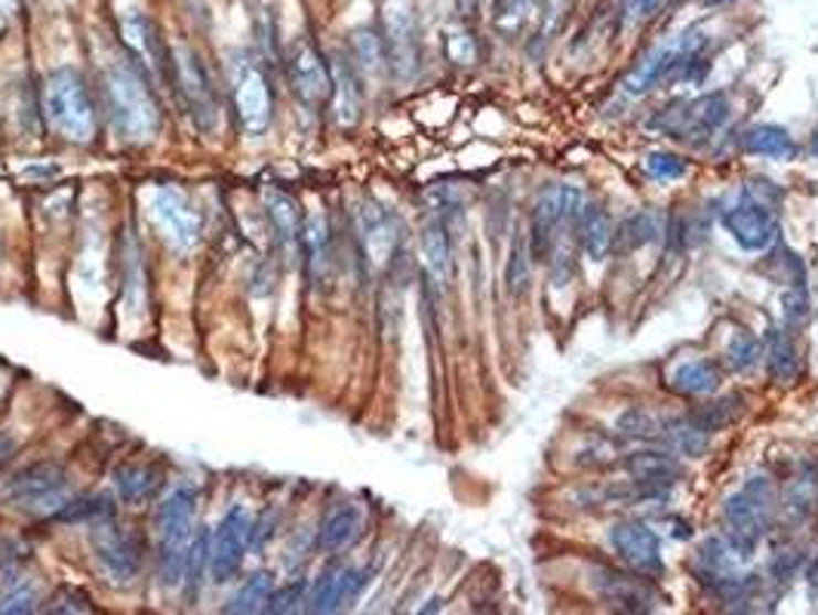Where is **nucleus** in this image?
Here are the masks:
<instances>
[{"instance_id": "f257e3e1", "label": "nucleus", "mask_w": 818, "mask_h": 615, "mask_svg": "<svg viewBox=\"0 0 818 615\" xmlns=\"http://www.w3.org/2000/svg\"><path fill=\"white\" fill-rule=\"evenodd\" d=\"M102 96L108 108V120L120 142L148 145L160 132V105L148 84V72L136 59H111L102 72Z\"/></svg>"}, {"instance_id": "f03ea898", "label": "nucleus", "mask_w": 818, "mask_h": 615, "mask_svg": "<svg viewBox=\"0 0 818 615\" xmlns=\"http://www.w3.org/2000/svg\"><path fill=\"white\" fill-rule=\"evenodd\" d=\"M198 489L176 487L160 501L155 530H158V575L163 587L185 585L188 554L194 542Z\"/></svg>"}, {"instance_id": "7ed1b4c3", "label": "nucleus", "mask_w": 818, "mask_h": 615, "mask_svg": "<svg viewBox=\"0 0 818 615\" xmlns=\"http://www.w3.org/2000/svg\"><path fill=\"white\" fill-rule=\"evenodd\" d=\"M43 115L62 139L86 145L96 132V108L89 86L74 68H56L43 81Z\"/></svg>"}, {"instance_id": "20e7f679", "label": "nucleus", "mask_w": 818, "mask_h": 615, "mask_svg": "<svg viewBox=\"0 0 818 615\" xmlns=\"http://www.w3.org/2000/svg\"><path fill=\"white\" fill-rule=\"evenodd\" d=\"M775 515V487L766 477L747 480L739 492L723 501V520H726V539L742 560L754 558L757 544L769 530Z\"/></svg>"}, {"instance_id": "39448f33", "label": "nucleus", "mask_w": 818, "mask_h": 615, "mask_svg": "<svg viewBox=\"0 0 818 615\" xmlns=\"http://www.w3.org/2000/svg\"><path fill=\"white\" fill-rule=\"evenodd\" d=\"M7 499L25 515L59 517V511L72 501V480L56 462H38L10 480Z\"/></svg>"}, {"instance_id": "423d86ee", "label": "nucleus", "mask_w": 818, "mask_h": 615, "mask_svg": "<svg viewBox=\"0 0 818 615\" xmlns=\"http://www.w3.org/2000/svg\"><path fill=\"white\" fill-rule=\"evenodd\" d=\"M231 102H234L237 124L246 136H262L272 127V81L256 59L246 53H237L231 62Z\"/></svg>"}, {"instance_id": "0eeeda50", "label": "nucleus", "mask_w": 818, "mask_h": 615, "mask_svg": "<svg viewBox=\"0 0 818 615\" xmlns=\"http://www.w3.org/2000/svg\"><path fill=\"white\" fill-rule=\"evenodd\" d=\"M730 120V99L723 93H704L699 99L683 102L674 108H665L652 127H661L677 139L692 145H704L711 136H718L720 129Z\"/></svg>"}, {"instance_id": "6e6552de", "label": "nucleus", "mask_w": 818, "mask_h": 615, "mask_svg": "<svg viewBox=\"0 0 818 615\" xmlns=\"http://www.w3.org/2000/svg\"><path fill=\"white\" fill-rule=\"evenodd\" d=\"M253 539V517L244 505H231L219 527L210 536V579L215 585H229L244 566Z\"/></svg>"}, {"instance_id": "1a4fd4ad", "label": "nucleus", "mask_w": 818, "mask_h": 615, "mask_svg": "<svg viewBox=\"0 0 818 615\" xmlns=\"http://www.w3.org/2000/svg\"><path fill=\"white\" fill-rule=\"evenodd\" d=\"M176 86H179V96L185 102L188 117L194 120V127L201 132H213L219 127V96H215L213 77L206 72L203 59L194 50H179L176 56Z\"/></svg>"}, {"instance_id": "9d476101", "label": "nucleus", "mask_w": 818, "mask_h": 615, "mask_svg": "<svg viewBox=\"0 0 818 615\" xmlns=\"http://www.w3.org/2000/svg\"><path fill=\"white\" fill-rule=\"evenodd\" d=\"M148 206L163 231L167 244L179 253L194 250L201 241V213L179 185H158L148 194Z\"/></svg>"}, {"instance_id": "9b49d317", "label": "nucleus", "mask_w": 818, "mask_h": 615, "mask_svg": "<svg viewBox=\"0 0 818 615\" xmlns=\"http://www.w3.org/2000/svg\"><path fill=\"white\" fill-rule=\"evenodd\" d=\"M120 41L127 46L129 56L148 72V77L176 81V56L170 53V46H167L151 15L139 13V10L124 13V19H120Z\"/></svg>"}, {"instance_id": "f8f14e48", "label": "nucleus", "mask_w": 818, "mask_h": 615, "mask_svg": "<svg viewBox=\"0 0 818 615\" xmlns=\"http://www.w3.org/2000/svg\"><path fill=\"white\" fill-rule=\"evenodd\" d=\"M578 215V194L570 185H551L545 188L535 206H532V222H530V250L532 258H551L554 246L563 225Z\"/></svg>"}, {"instance_id": "ddd939ff", "label": "nucleus", "mask_w": 818, "mask_h": 615, "mask_svg": "<svg viewBox=\"0 0 818 615\" xmlns=\"http://www.w3.org/2000/svg\"><path fill=\"white\" fill-rule=\"evenodd\" d=\"M382 25H385V56L387 68L397 74L401 81H410L418 72V29L416 13L410 0H387L382 10Z\"/></svg>"}, {"instance_id": "4468645a", "label": "nucleus", "mask_w": 818, "mask_h": 615, "mask_svg": "<svg viewBox=\"0 0 818 615\" xmlns=\"http://www.w3.org/2000/svg\"><path fill=\"white\" fill-rule=\"evenodd\" d=\"M591 585L597 591V597L603 603H609L618 613H652L659 609L665 597L659 594V587L649 582V575L644 573H618L609 566H597L591 573Z\"/></svg>"}, {"instance_id": "2eb2a0df", "label": "nucleus", "mask_w": 818, "mask_h": 615, "mask_svg": "<svg viewBox=\"0 0 818 615\" xmlns=\"http://www.w3.org/2000/svg\"><path fill=\"white\" fill-rule=\"evenodd\" d=\"M93 551L111 582H132L142 570L139 542L115 523V517H105L93 523Z\"/></svg>"}, {"instance_id": "dca6fc26", "label": "nucleus", "mask_w": 818, "mask_h": 615, "mask_svg": "<svg viewBox=\"0 0 818 615\" xmlns=\"http://www.w3.org/2000/svg\"><path fill=\"white\" fill-rule=\"evenodd\" d=\"M358 234L363 256L373 268H385V265L394 262L397 246H401V225L385 206H379L373 201L363 203L358 210Z\"/></svg>"}, {"instance_id": "f3484780", "label": "nucleus", "mask_w": 818, "mask_h": 615, "mask_svg": "<svg viewBox=\"0 0 818 615\" xmlns=\"http://www.w3.org/2000/svg\"><path fill=\"white\" fill-rule=\"evenodd\" d=\"M723 229L730 231L732 241L742 246V250L757 253V250H766L775 241L778 219H775L773 206L747 198V201L735 203V206H730L723 213Z\"/></svg>"}, {"instance_id": "a211bd4d", "label": "nucleus", "mask_w": 818, "mask_h": 615, "mask_svg": "<svg viewBox=\"0 0 818 615\" xmlns=\"http://www.w3.org/2000/svg\"><path fill=\"white\" fill-rule=\"evenodd\" d=\"M609 542L616 548V554L634 573H644L649 579H659L665 563H661V542L656 530H649L646 523H637V520H625V523H616L609 530Z\"/></svg>"}, {"instance_id": "6ab92c4d", "label": "nucleus", "mask_w": 818, "mask_h": 615, "mask_svg": "<svg viewBox=\"0 0 818 615\" xmlns=\"http://www.w3.org/2000/svg\"><path fill=\"white\" fill-rule=\"evenodd\" d=\"M289 84L296 89L308 108H317L332 96V74L330 65L317 53L308 41L296 43V50L289 53Z\"/></svg>"}, {"instance_id": "aec40b11", "label": "nucleus", "mask_w": 818, "mask_h": 615, "mask_svg": "<svg viewBox=\"0 0 818 615\" xmlns=\"http://www.w3.org/2000/svg\"><path fill=\"white\" fill-rule=\"evenodd\" d=\"M366 582H370L366 573H358V570L344 566V563H332V566H327L323 573L317 575V582L308 591L305 613H336L348 601H354Z\"/></svg>"}, {"instance_id": "412c9836", "label": "nucleus", "mask_w": 818, "mask_h": 615, "mask_svg": "<svg viewBox=\"0 0 818 615\" xmlns=\"http://www.w3.org/2000/svg\"><path fill=\"white\" fill-rule=\"evenodd\" d=\"M332 74V117L339 127H354L360 120V108H363V89H360L358 65L342 53H336L330 62Z\"/></svg>"}, {"instance_id": "4be33fe9", "label": "nucleus", "mask_w": 818, "mask_h": 615, "mask_svg": "<svg viewBox=\"0 0 818 615\" xmlns=\"http://www.w3.org/2000/svg\"><path fill=\"white\" fill-rule=\"evenodd\" d=\"M301 250L308 258V274L315 287H330L336 274V253H332V234L327 215H308L301 225Z\"/></svg>"}, {"instance_id": "5701e85b", "label": "nucleus", "mask_w": 818, "mask_h": 615, "mask_svg": "<svg viewBox=\"0 0 818 615\" xmlns=\"http://www.w3.org/2000/svg\"><path fill=\"white\" fill-rule=\"evenodd\" d=\"M625 471L631 474L634 480H640V484L671 492V487L687 474V468L674 456V449L671 453H665V449H637V453L625 458Z\"/></svg>"}, {"instance_id": "b1692460", "label": "nucleus", "mask_w": 818, "mask_h": 615, "mask_svg": "<svg viewBox=\"0 0 818 615\" xmlns=\"http://www.w3.org/2000/svg\"><path fill=\"white\" fill-rule=\"evenodd\" d=\"M575 229H578V241L585 246L591 262H603L613 253L618 229L603 203H585L575 215Z\"/></svg>"}, {"instance_id": "393cba45", "label": "nucleus", "mask_w": 818, "mask_h": 615, "mask_svg": "<svg viewBox=\"0 0 818 615\" xmlns=\"http://www.w3.org/2000/svg\"><path fill=\"white\" fill-rule=\"evenodd\" d=\"M418 253H422V265L428 280L437 289H446L449 274H453V250H449V237L440 219L428 222L422 234H418Z\"/></svg>"}, {"instance_id": "a878e982", "label": "nucleus", "mask_w": 818, "mask_h": 615, "mask_svg": "<svg viewBox=\"0 0 818 615\" xmlns=\"http://www.w3.org/2000/svg\"><path fill=\"white\" fill-rule=\"evenodd\" d=\"M363 532V511L358 505L344 501V505H336L327 520L320 523L317 530V548L327 551V554H336V551H344L348 544L358 542V536Z\"/></svg>"}, {"instance_id": "bb28decb", "label": "nucleus", "mask_w": 818, "mask_h": 615, "mask_svg": "<svg viewBox=\"0 0 818 615\" xmlns=\"http://www.w3.org/2000/svg\"><path fill=\"white\" fill-rule=\"evenodd\" d=\"M739 563L742 558L735 554V548L730 544L726 536H711L704 539L702 548H699V558H695V570L702 575L704 585H720L732 575H739Z\"/></svg>"}, {"instance_id": "cd10ccee", "label": "nucleus", "mask_w": 818, "mask_h": 615, "mask_svg": "<svg viewBox=\"0 0 818 615\" xmlns=\"http://www.w3.org/2000/svg\"><path fill=\"white\" fill-rule=\"evenodd\" d=\"M723 382V370L718 360H687L671 372V388L683 397H708L714 394Z\"/></svg>"}, {"instance_id": "c85d7f7f", "label": "nucleus", "mask_w": 818, "mask_h": 615, "mask_svg": "<svg viewBox=\"0 0 818 615\" xmlns=\"http://www.w3.org/2000/svg\"><path fill=\"white\" fill-rule=\"evenodd\" d=\"M265 213L272 219L274 234L280 237L284 246H296L301 244V225H305V215H301L299 201L293 194H284V191H265Z\"/></svg>"}, {"instance_id": "c756f323", "label": "nucleus", "mask_w": 818, "mask_h": 615, "mask_svg": "<svg viewBox=\"0 0 818 615\" xmlns=\"http://www.w3.org/2000/svg\"><path fill=\"white\" fill-rule=\"evenodd\" d=\"M763 344H766V370H769V375L778 385H790L800 375V354H797V344L790 339V332L769 327Z\"/></svg>"}, {"instance_id": "7c9ffc66", "label": "nucleus", "mask_w": 818, "mask_h": 615, "mask_svg": "<svg viewBox=\"0 0 818 615\" xmlns=\"http://www.w3.org/2000/svg\"><path fill=\"white\" fill-rule=\"evenodd\" d=\"M115 489L117 499L129 505V508H139L145 501H151L160 489V471L151 465H120L115 471Z\"/></svg>"}, {"instance_id": "2f4dec72", "label": "nucleus", "mask_w": 818, "mask_h": 615, "mask_svg": "<svg viewBox=\"0 0 818 615\" xmlns=\"http://www.w3.org/2000/svg\"><path fill=\"white\" fill-rule=\"evenodd\" d=\"M661 441L671 446L680 456H704L708 446H711V434L689 415H674V418H665L661 422Z\"/></svg>"}, {"instance_id": "473e14b6", "label": "nucleus", "mask_w": 818, "mask_h": 615, "mask_svg": "<svg viewBox=\"0 0 818 615\" xmlns=\"http://www.w3.org/2000/svg\"><path fill=\"white\" fill-rule=\"evenodd\" d=\"M745 151L757 155V158L769 160H794L797 158V142L790 139V132L778 124H761V127L747 129Z\"/></svg>"}, {"instance_id": "72a5a7b5", "label": "nucleus", "mask_w": 818, "mask_h": 615, "mask_svg": "<svg viewBox=\"0 0 818 615\" xmlns=\"http://www.w3.org/2000/svg\"><path fill=\"white\" fill-rule=\"evenodd\" d=\"M272 591H274V575L272 573H256L249 575L244 582V587L231 597V603L225 606V613H265V606L272 601Z\"/></svg>"}, {"instance_id": "f704fd0d", "label": "nucleus", "mask_w": 818, "mask_h": 615, "mask_svg": "<svg viewBox=\"0 0 818 615\" xmlns=\"http://www.w3.org/2000/svg\"><path fill=\"white\" fill-rule=\"evenodd\" d=\"M665 225H668V219L656 210H640V213H634L622 231L616 234V241L622 237V244L625 246H646V244H656L661 241V234H665Z\"/></svg>"}, {"instance_id": "c9c22d12", "label": "nucleus", "mask_w": 818, "mask_h": 615, "mask_svg": "<svg viewBox=\"0 0 818 615\" xmlns=\"http://www.w3.org/2000/svg\"><path fill=\"white\" fill-rule=\"evenodd\" d=\"M532 277V250H530V237L517 234L514 244H511V256H508V268H504V284H508V293L511 296H520L527 293Z\"/></svg>"}, {"instance_id": "e433bc0d", "label": "nucleus", "mask_w": 818, "mask_h": 615, "mask_svg": "<svg viewBox=\"0 0 818 615\" xmlns=\"http://www.w3.org/2000/svg\"><path fill=\"white\" fill-rule=\"evenodd\" d=\"M665 72H668V50H656L628 74L625 81V93L628 96H644L646 89H652L656 84H665Z\"/></svg>"}, {"instance_id": "4c0bfd02", "label": "nucleus", "mask_w": 818, "mask_h": 615, "mask_svg": "<svg viewBox=\"0 0 818 615\" xmlns=\"http://www.w3.org/2000/svg\"><path fill=\"white\" fill-rule=\"evenodd\" d=\"M816 501H818V480L812 474H806L800 480H794L788 489V499H785V517H788L790 523H804L806 517L816 511Z\"/></svg>"}, {"instance_id": "58836bf2", "label": "nucleus", "mask_w": 818, "mask_h": 615, "mask_svg": "<svg viewBox=\"0 0 818 615\" xmlns=\"http://www.w3.org/2000/svg\"><path fill=\"white\" fill-rule=\"evenodd\" d=\"M351 50H354V59H358V65L366 74H379L387 68L385 41H382L375 31H366V29L354 31V38H351Z\"/></svg>"}, {"instance_id": "ea45409f", "label": "nucleus", "mask_w": 818, "mask_h": 615, "mask_svg": "<svg viewBox=\"0 0 818 615\" xmlns=\"http://www.w3.org/2000/svg\"><path fill=\"white\" fill-rule=\"evenodd\" d=\"M616 428L622 437H631V441H661V418L644 406L625 410L618 415Z\"/></svg>"}, {"instance_id": "a19ab883", "label": "nucleus", "mask_w": 818, "mask_h": 615, "mask_svg": "<svg viewBox=\"0 0 818 615\" xmlns=\"http://www.w3.org/2000/svg\"><path fill=\"white\" fill-rule=\"evenodd\" d=\"M742 397H720V401H711V403H704V406H699L695 413H692V418L702 425L708 434H714V431H723V428H730L732 422L742 415Z\"/></svg>"}, {"instance_id": "79ce46f5", "label": "nucleus", "mask_w": 818, "mask_h": 615, "mask_svg": "<svg viewBox=\"0 0 818 615\" xmlns=\"http://www.w3.org/2000/svg\"><path fill=\"white\" fill-rule=\"evenodd\" d=\"M726 360L735 372H751L763 360V342L754 332H735L726 344Z\"/></svg>"}, {"instance_id": "37998d69", "label": "nucleus", "mask_w": 818, "mask_h": 615, "mask_svg": "<svg viewBox=\"0 0 818 615\" xmlns=\"http://www.w3.org/2000/svg\"><path fill=\"white\" fill-rule=\"evenodd\" d=\"M763 272L769 274L775 284H788V287H800V284L806 280L804 262H800V256H797V253H790V250H785V246H778V250L769 253V262L763 265Z\"/></svg>"}, {"instance_id": "c03bdc74", "label": "nucleus", "mask_w": 818, "mask_h": 615, "mask_svg": "<svg viewBox=\"0 0 818 615\" xmlns=\"http://www.w3.org/2000/svg\"><path fill=\"white\" fill-rule=\"evenodd\" d=\"M782 315H785V324L788 329L804 327L809 315H812V305H809V296H806V287H790L782 293Z\"/></svg>"}, {"instance_id": "a18cd8bd", "label": "nucleus", "mask_w": 818, "mask_h": 615, "mask_svg": "<svg viewBox=\"0 0 818 615\" xmlns=\"http://www.w3.org/2000/svg\"><path fill=\"white\" fill-rule=\"evenodd\" d=\"M687 160L677 158L671 151H652L649 158H646V172L649 176H656V179H668V182H674V179H683L687 176Z\"/></svg>"}, {"instance_id": "49530a36", "label": "nucleus", "mask_w": 818, "mask_h": 615, "mask_svg": "<svg viewBox=\"0 0 818 615\" xmlns=\"http://www.w3.org/2000/svg\"><path fill=\"white\" fill-rule=\"evenodd\" d=\"M93 606H89V597H86L81 587L72 585H62L50 597V606H46V613H89Z\"/></svg>"}, {"instance_id": "de8ad7c7", "label": "nucleus", "mask_w": 818, "mask_h": 615, "mask_svg": "<svg viewBox=\"0 0 818 615\" xmlns=\"http://www.w3.org/2000/svg\"><path fill=\"white\" fill-rule=\"evenodd\" d=\"M38 609V594L31 585H13V591H7V597L0 601V615H29Z\"/></svg>"}, {"instance_id": "09e8293b", "label": "nucleus", "mask_w": 818, "mask_h": 615, "mask_svg": "<svg viewBox=\"0 0 818 615\" xmlns=\"http://www.w3.org/2000/svg\"><path fill=\"white\" fill-rule=\"evenodd\" d=\"M305 582H289L287 587H274L272 591V601H268V606H265V613H289V609H296L299 603H305Z\"/></svg>"}, {"instance_id": "8fccbe9b", "label": "nucleus", "mask_w": 818, "mask_h": 615, "mask_svg": "<svg viewBox=\"0 0 818 615\" xmlns=\"http://www.w3.org/2000/svg\"><path fill=\"white\" fill-rule=\"evenodd\" d=\"M804 566V558H794V551H785L773 560V573L785 582V579H794V573Z\"/></svg>"}, {"instance_id": "3c124183", "label": "nucleus", "mask_w": 818, "mask_h": 615, "mask_svg": "<svg viewBox=\"0 0 818 615\" xmlns=\"http://www.w3.org/2000/svg\"><path fill=\"white\" fill-rule=\"evenodd\" d=\"M661 7V0H628L625 3V13H628V22H640V19H649Z\"/></svg>"}, {"instance_id": "603ef678", "label": "nucleus", "mask_w": 818, "mask_h": 615, "mask_svg": "<svg viewBox=\"0 0 818 615\" xmlns=\"http://www.w3.org/2000/svg\"><path fill=\"white\" fill-rule=\"evenodd\" d=\"M15 453V441L10 437V434H0V468L13 458Z\"/></svg>"}, {"instance_id": "864d4df0", "label": "nucleus", "mask_w": 818, "mask_h": 615, "mask_svg": "<svg viewBox=\"0 0 818 615\" xmlns=\"http://www.w3.org/2000/svg\"><path fill=\"white\" fill-rule=\"evenodd\" d=\"M7 258V246H3V237H0V262Z\"/></svg>"}, {"instance_id": "5fc2aeb1", "label": "nucleus", "mask_w": 818, "mask_h": 615, "mask_svg": "<svg viewBox=\"0 0 818 615\" xmlns=\"http://www.w3.org/2000/svg\"><path fill=\"white\" fill-rule=\"evenodd\" d=\"M812 155H816V158H818V136H816V142H812Z\"/></svg>"}, {"instance_id": "6e6d98bb", "label": "nucleus", "mask_w": 818, "mask_h": 615, "mask_svg": "<svg viewBox=\"0 0 818 615\" xmlns=\"http://www.w3.org/2000/svg\"><path fill=\"white\" fill-rule=\"evenodd\" d=\"M708 3H730V0H708Z\"/></svg>"}]
</instances>
